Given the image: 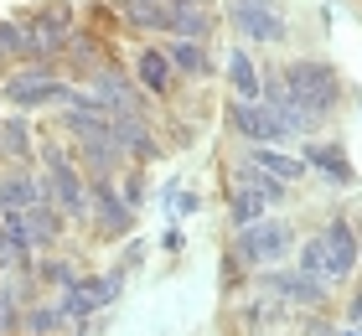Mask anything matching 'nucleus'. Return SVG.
<instances>
[{"mask_svg": "<svg viewBox=\"0 0 362 336\" xmlns=\"http://www.w3.org/2000/svg\"><path fill=\"white\" fill-rule=\"evenodd\" d=\"M285 93H290V104L310 114V120H321V114H332L341 104V78H337V67L332 62H321V57H300V62H290L285 67Z\"/></svg>", "mask_w": 362, "mask_h": 336, "instance_id": "nucleus-1", "label": "nucleus"}, {"mask_svg": "<svg viewBox=\"0 0 362 336\" xmlns=\"http://www.w3.org/2000/svg\"><path fill=\"white\" fill-rule=\"evenodd\" d=\"M290 243H295V228H290V223H279V217H259V223L238 228V259H243V264H254V269L279 264V259L290 254Z\"/></svg>", "mask_w": 362, "mask_h": 336, "instance_id": "nucleus-2", "label": "nucleus"}, {"mask_svg": "<svg viewBox=\"0 0 362 336\" xmlns=\"http://www.w3.org/2000/svg\"><path fill=\"white\" fill-rule=\"evenodd\" d=\"M321 254H326V284H341L362 264V248H357V228L347 223L341 212L326 217V233H321Z\"/></svg>", "mask_w": 362, "mask_h": 336, "instance_id": "nucleus-3", "label": "nucleus"}, {"mask_svg": "<svg viewBox=\"0 0 362 336\" xmlns=\"http://www.w3.org/2000/svg\"><path fill=\"white\" fill-rule=\"evenodd\" d=\"M233 26L243 31L249 42H285V16L274 11V0H233Z\"/></svg>", "mask_w": 362, "mask_h": 336, "instance_id": "nucleus-4", "label": "nucleus"}, {"mask_svg": "<svg viewBox=\"0 0 362 336\" xmlns=\"http://www.w3.org/2000/svg\"><path fill=\"white\" fill-rule=\"evenodd\" d=\"M228 120H233L238 134H249L254 145H279V140H290L279 109H269V104H243V98H238V104H228Z\"/></svg>", "mask_w": 362, "mask_h": 336, "instance_id": "nucleus-5", "label": "nucleus"}, {"mask_svg": "<svg viewBox=\"0 0 362 336\" xmlns=\"http://www.w3.org/2000/svg\"><path fill=\"white\" fill-rule=\"evenodd\" d=\"M6 98L16 109H37V104H52V98H68V88L52 73H16L6 83Z\"/></svg>", "mask_w": 362, "mask_h": 336, "instance_id": "nucleus-6", "label": "nucleus"}, {"mask_svg": "<svg viewBox=\"0 0 362 336\" xmlns=\"http://www.w3.org/2000/svg\"><path fill=\"white\" fill-rule=\"evenodd\" d=\"M114 295H119V274H104V279H73V290L62 295V311H68V315H78V321H83L88 311H98V306H109Z\"/></svg>", "mask_w": 362, "mask_h": 336, "instance_id": "nucleus-7", "label": "nucleus"}, {"mask_svg": "<svg viewBox=\"0 0 362 336\" xmlns=\"http://www.w3.org/2000/svg\"><path fill=\"white\" fill-rule=\"evenodd\" d=\"M88 98L104 114H135L140 109V93H135V83H124L119 73H98L93 78V88H88Z\"/></svg>", "mask_w": 362, "mask_h": 336, "instance_id": "nucleus-8", "label": "nucleus"}, {"mask_svg": "<svg viewBox=\"0 0 362 336\" xmlns=\"http://www.w3.org/2000/svg\"><path fill=\"white\" fill-rule=\"evenodd\" d=\"M326 279H316V274H269L264 279V290H274L279 300H290V306H305V311H316L321 300H326V290H321Z\"/></svg>", "mask_w": 362, "mask_h": 336, "instance_id": "nucleus-9", "label": "nucleus"}, {"mask_svg": "<svg viewBox=\"0 0 362 336\" xmlns=\"http://www.w3.org/2000/svg\"><path fill=\"white\" fill-rule=\"evenodd\" d=\"M47 176H52V192L62 197V207H68V212H83V207H88L83 181L73 176V166H68V156H62L57 145H47Z\"/></svg>", "mask_w": 362, "mask_h": 336, "instance_id": "nucleus-10", "label": "nucleus"}, {"mask_svg": "<svg viewBox=\"0 0 362 336\" xmlns=\"http://www.w3.org/2000/svg\"><path fill=\"white\" fill-rule=\"evenodd\" d=\"M93 181H98V233L104 238H124L129 223H135V207L109 192V176H93Z\"/></svg>", "mask_w": 362, "mask_h": 336, "instance_id": "nucleus-11", "label": "nucleus"}, {"mask_svg": "<svg viewBox=\"0 0 362 336\" xmlns=\"http://www.w3.org/2000/svg\"><path fill=\"white\" fill-rule=\"evenodd\" d=\"M228 78H233V93L243 98V104L264 98V78L254 73V62H249V52H243V47H233V52H228Z\"/></svg>", "mask_w": 362, "mask_h": 336, "instance_id": "nucleus-12", "label": "nucleus"}, {"mask_svg": "<svg viewBox=\"0 0 362 336\" xmlns=\"http://www.w3.org/2000/svg\"><path fill=\"white\" fill-rule=\"evenodd\" d=\"M171 73H176V67H171V57L160 52V47H145L140 62H135V78L145 83V93H166L171 88Z\"/></svg>", "mask_w": 362, "mask_h": 336, "instance_id": "nucleus-13", "label": "nucleus"}, {"mask_svg": "<svg viewBox=\"0 0 362 336\" xmlns=\"http://www.w3.org/2000/svg\"><path fill=\"white\" fill-rule=\"evenodd\" d=\"M119 11L145 31H171V6L166 0H119Z\"/></svg>", "mask_w": 362, "mask_h": 336, "instance_id": "nucleus-14", "label": "nucleus"}, {"mask_svg": "<svg viewBox=\"0 0 362 336\" xmlns=\"http://www.w3.org/2000/svg\"><path fill=\"white\" fill-rule=\"evenodd\" d=\"M305 166H321L332 181H352V161L341 145H305Z\"/></svg>", "mask_w": 362, "mask_h": 336, "instance_id": "nucleus-15", "label": "nucleus"}, {"mask_svg": "<svg viewBox=\"0 0 362 336\" xmlns=\"http://www.w3.org/2000/svg\"><path fill=\"white\" fill-rule=\"evenodd\" d=\"M259 171H269V176H279V181H295V176H305V161H290V156H279L274 145H259L254 156H249Z\"/></svg>", "mask_w": 362, "mask_h": 336, "instance_id": "nucleus-16", "label": "nucleus"}, {"mask_svg": "<svg viewBox=\"0 0 362 336\" xmlns=\"http://www.w3.org/2000/svg\"><path fill=\"white\" fill-rule=\"evenodd\" d=\"M166 57H171V67H181V73H207V52H202V47H197V42H187V37H176L171 47H166Z\"/></svg>", "mask_w": 362, "mask_h": 336, "instance_id": "nucleus-17", "label": "nucleus"}, {"mask_svg": "<svg viewBox=\"0 0 362 336\" xmlns=\"http://www.w3.org/2000/svg\"><path fill=\"white\" fill-rule=\"evenodd\" d=\"M31 202H37V187H31L26 176H6L0 181V207L6 212H26Z\"/></svg>", "mask_w": 362, "mask_h": 336, "instance_id": "nucleus-18", "label": "nucleus"}, {"mask_svg": "<svg viewBox=\"0 0 362 336\" xmlns=\"http://www.w3.org/2000/svg\"><path fill=\"white\" fill-rule=\"evenodd\" d=\"M26 217H31V228H26V233H31V243H52V238H57V228H62V223L52 217V207H47L42 197L26 207Z\"/></svg>", "mask_w": 362, "mask_h": 336, "instance_id": "nucleus-19", "label": "nucleus"}, {"mask_svg": "<svg viewBox=\"0 0 362 336\" xmlns=\"http://www.w3.org/2000/svg\"><path fill=\"white\" fill-rule=\"evenodd\" d=\"M300 269H305V274H316V279H326V254H321V238H310V243L300 248Z\"/></svg>", "mask_w": 362, "mask_h": 336, "instance_id": "nucleus-20", "label": "nucleus"}, {"mask_svg": "<svg viewBox=\"0 0 362 336\" xmlns=\"http://www.w3.org/2000/svg\"><path fill=\"white\" fill-rule=\"evenodd\" d=\"M6 150H11V156H31V134H26L21 120H11V124H6Z\"/></svg>", "mask_w": 362, "mask_h": 336, "instance_id": "nucleus-21", "label": "nucleus"}, {"mask_svg": "<svg viewBox=\"0 0 362 336\" xmlns=\"http://www.w3.org/2000/svg\"><path fill=\"white\" fill-rule=\"evenodd\" d=\"M42 279H47V284H57V290H73V279H78V274H73L68 264H57V259H52V264H42Z\"/></svg>", "mask_w": 362, "mask_h": 336, "instance_id": "nucleus-22", "label": "nucleus"}, {"mask_svg": "<svg viewBox=\"0 0 362 336\" xmlns=\"http://www.w3.org/2000/svg\"><path fill=\"white\" fill-rule=\"evenodd\" d=\"M57 321V311H31V336H47Z\"/></svg>", "mask_w": 362, "mask_h": 336, "instance_id": "nucleus-23", "label": "nucleus"}, {"mask_svg": "<svg viewBox=\"0 0 362 336\" xmlns=\"http://www.w3.org/2000/svg\"><path fill=\"white\" fill-rule=\"evenodd\" d=\"M300 336H332V326H326V321H316V315H310V321L300 315Z\"/></svg>", "mask_w": 362, "mask_h": 336, "instance_id": "nucleus-24", "label": "nucleus"}, {"mask_svg": "<svg viewBox=\"0 0 362 336\" xmlns=\"http://www.w3.org/2000/svg\"><path fill=\"white\" fill-rule=\"evenodd\" d=\"M140 197H145V187H140V176H129V181H124V202H129V207H140Z\"/></svg>", "mask_w": 362, "mask_h": 336, "instance_id": "nucleus-25", "label": "nucleus"}, {"mask_svg": "<svg viewBox=\"0 0 362 336\" xmlns=\"http://www.w3.org/2000/svg\"><path fill=\"white\" fill-rule=\"evenodd\" d=\"M352 321H357V326H362V290H357V295H352Z\"/></svg>", "mask_w": 362, "mask_h": 336, "instance_id": "nucleus-26", "label": "nucleus"}, {"mask_svg": "<svg viewBox=\"0 0 362 336\" xmlns=\"http://www.w3.org/2000/svg\"><path fill=\"white\" fill-rule=\"evenodd\" d=\"M357 248H362V233H357Z\"/></svg>", "mask_w": 362, "mask_h": 336, "instance_id": "nucleus-27", "label": "nucleus"}]
</instances>
